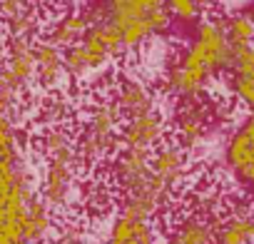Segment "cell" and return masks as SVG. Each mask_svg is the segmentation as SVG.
I'll return each instance as SVG.
<instances>
[{
    "instance_id": "cell-1",
    "label": "cell",
    "mask_w": 254,
    "mask_h": 244,
    "mask_svg": "<svg viewBox=\"0 0 254 244\" xmlns=\"http://www.w3.org/2000/svg\"><path fill=\"white\" fill-rule=\"evenodd\" d=\"M232 67V45L224 35L222 18L202 15L194 23L192 38L185 50L167 65L162 87L177 102L182 100H202V95L212 87V82L229 72Z\"/></svg>"
},
{
    "instance_id": "cell-2",
    "label": "cell",
    "mask_w": 254,
    "mask_h": 244,
    "mask_svg": "<svg viewBox=\"0 0 254 244\" xmlns=\"http://www.w3.org/2000/svg\"><path fill=\"white\" fill-rule=\"evenodd\" d=\"M120 125L122 115L110 102V97H100L87 107L85 120L75 135L77 160L82 167H97L110 162V157L120 150Z\"/></svg>"
},
{
    "instance_id": "cell-3",
    "label": "cell",
    "mask_w": 254,
    "mask_h": 244,
    "mask_svg": "<svg viewBox=\"0 0 254 244\" xmlns=\"http://www.w3.org/2000/svg\"><path fill=\"white\" fill-rule=\"evenodd\" d=\"M125 53L120 30L110 20H97L80 43L63 50L67 80H85L95 72L107 70Z\"/></svg>"
},
{
    "instance_id": "cell-4",
    "label": "cell",
    "mask_w": 254,
    "mask_h": 244,
    "mask_svg": "<svg viewBox=\"0 0 254 244\" xmlns=\"http://www.w3.org/2000/svg\"><path fill=\"white\" fill-rule=\"evenodd\" d=\"M80 162L77 160H45L38 177V197L53 212H67L80 194Z\"/></svg>"
},
{
    "instance_id": "cell-5",
    "label": "cell",
    "mask_w": 254,
    "mask_h": 244,
    "mask_svg": "<svg viewBox=\"0 0 254 244\" xmlns=\"http://www.w3.org/2000/svg\"><path fill=\"white\" fill-rule=\"evenodd\" d=\"M147 150H130V147H120L107 167V182L115 192L120 194H130L137 189H145L152 182V162H150Z\"/></svg>"
},
{
    "instance_id": "cell-6",
    "label": "cell",
    "mask_w": 254,
    "mask_h": 244,
    "mask_svg": "<svg viewBox=\"0 0 254 244\" xmlns=\"http://www.w3.org/2000/svg\"><path fill=\"white\" fill-rule=\"evenodd\" d=\"M35 40H30V38H8L5 35L3 53H0V60H3V77L18 92H25L38 82Z\"/></svg>"
},
{
    "instance_id": "cell-7",
    "label": "cell",
    "mask_w": 254,
    "mask_h": 244,
    "mask_svg": "<svg viewBox=\"0 0 254 244\" xmlns=\"http://www.w3.org/2000/svg\"><path fill=\"white\" fill-rule=\"evenodd\" d=\"M107 97L117 107L122 120L142 115V112H150V110H157L155 90L135 72H117L112 77V87H110Z\"/></svg>"
},
{
    "instance_id": "cell-8",
    "label": "cell",
    "mask_w": 254,
    "mask_h": 244,
    "mask_svg": "<svg viewBox=\"0 0 254 244\" xmlns=\"http://www.w3.org/2000/svg\"><path fill=\"white\" fill-rule=\"evenodd\" d=\"M209 120H212V110L202 100H182L175 107L172 120L167 125H170L172 140L180 142L185 150H192L199 142H204L209 132Z\"/></svg>"
},
{
    "instance_id": "cell-9",
    "label": "cell",
    "mask_w": 254,
    "mask_h": 244,
    "mask_svg": "<svg viewBox=\"0 0 254 244\" xmlns=\"http://www.w3.org/2000/svg\"><path fill=\"white\" fill-rule=\"evenodd\" d=\"M224 165L237 182L249 184L254 180V112H247V117L227 137Z\"/></svg>"
},
{
    "instance_id": "cell-10",
    "label": "cell",
    "mask_w": 254,
    "mask_h": 244,
    "mask_svg": "<svg viewBox=\"0 0 254 244\" xmlns=\"http://www.w3.org/2000/svg\"><path fill=\"white\" fill-rule=\"evenodd\" d=\"M167 132H170L167 117L160 110H150V112L122 120V125H120V147L152 152L160 142L167 140Z\"/></svg>"
},
{
    "instance_id": "cell-11",
    "label": "cell",
    "mask_w": 254,
    "mask_h": 244,
    "mask_svg": "<svg viewBox=\"0 0 254 244\" xmlns=\"http://www.w3.org/2000/svg\"><path fill=\"white\" fill-rule=\"evenodd\" d=\"M102 20V8L100 5H92V8H70V10H63L45 30V38L58 45V48H70L75 43L82 40V35L97 23Z\"/></svg>"
},
{
    "instance_id": "cell-12",
    "label": "cell",
    "mask_w": 254,
    "mask_h": 244,
    "mask_svg": "<svg viewBox=\"0 0 254 244\" xmlns=\"http://www.w3.org/2000/svg\"><path fill=\"white\" fill-rule=\"evenodd\" d=\"M23 167V137L13 115L0 112V194H5Z\"/></svg>"
},
{
    "instance_id": "cell-13",
    "label": "cell",
    "mask_w": 254,
    "mask_h": 244,
    "mask_svg": "<svg viewBox=\"0 0 254 244\" xmlns=\"http://www.w3.org/2000/svg\"><path fill=\"white\" fill-rule=\"evenodd\" d=\"M150 162H152V175L170 189L175 192L190 175V155L187 150L175 142V140H165L160 142L152 155H150Z\"/></svg>"
},
{
    "instance_id": "cell-14",
    "label": "cell",
    "mask_w": 254,
    "mask_h": 244,
    "mask_svg": "<svg viewBox=\"0 0 254 244\" xmlns=\"http://www.w3.org/2000/svg\"><path fill=\"white\" fill-rule=\"evenodd\" d=\"M214 242H217V222L199 212H187L170 222L165 244H214Z\"/></svg>"
},
{
    "instance_id": "cell-15",
    "label": "cell",
    "mask_w": 254,
    "mask_h": 244,
    "mask_svg": "<svg viewBox=\"0 0 254 244\" xmlns=\"http://www.w3.org/2000/svg\"><path fill=\"white\" fill-rule=\"evenodd\" d=\"M107 244H157L160 232L155 222L135 219L127 214H117L107 229Z\"/></svg>"
},
{
    "instance_id": "cell-16",
    "label": "cell",
    "mask_w": 254,
    "mask_h": 244,
    "mask_svg": "<svg viewBox=\"0 0 254 244\" xmlns=\"http://www.w3.org/2000/svg\"><path fill=\"white\" fill-rule=\"evenodd\" d=\"M35 65H38V85L45 90L60 87L65 75V62H63V48L53 45L48 38L35 40Z\"/></svg>"
},
{
    "instance_id": "cell-17",
    "label": "cell",
    "mask_w": 254,
    "mask_h": 244,
    "mask_svg": "<svg viewBox=\"0 0 254 244\" xmlns=\"http://www.w3.org/2000/svg\"><path fill=\"white\" fill-rule=\"evenodd\" d=\"M35 147H38V152L45 160H77L75 135H72V130L67 125L43 127L40 135H38V140H35Z\"/></svg>"
},
{
    "instance_id": "cell-18",
    "label": "cell",
    "mask_w": 254,
    "mask_h": 244,
    "mask_svg": "<svg viewBox=\"0 0 254 244\" xmlns=\"http://www.w3.org/2000/svg\"><path fill=\"white\" fill-rule=\"evenodd\" d=\"M214 244H254V209H232L217 222Z\"/></svg>"
},
{
    "instance_id": "cell-19",
    "label": "cell",
    "mask_w": 254,
    "mask_h": 244,
    "mask_svg": "<svg viewBox=\"0 0 254 244\" xmlns=\"http://www.w3.org/2000/svg\"><path fill=\"white\" fill-rule=\"evenodd\" d=\"M222 25H224V35H227L232 50L254 45V15L252 13H247V10L229 13L227 18H222Z\"/></svg>"
},
{
    "instance_id": "cell-20",
    "label": "cell",
    "mask_w": 254,
    "mask_h": 244,
    "mask_svg": "<svg viewBox=\"0 0 254 244\" xmlns=\"http://www.w3.org/2000/svg\"><path fill=\"white\" fill-rule=\"evenodd\" d=\"M70 102L58 95V92H50V95H43L35 105V120L40 127H53V125H67L70 120Z\"/></svg>"
},
{
    "instance_id": "cell-21",
    "label": "cell",
    "mask_w": 254,
    "mask_h": 244,
    "mask_svg": "<svg viewBox=\"0 0 254 244\" xmlns=\"http://www.w3.org/2000/svg\"><path fill=\"white\" fill-rule=\"evenodd\" d=\"M3 25V33L8 38H30L35 40V35L40 33V10L35 8V3L30 8H25L23 13H18L15 18L5 20V23H0Z\"/></svg>"
},
{
    "instance_id": "cell-22",
    "label": "cell",
    "mask_w": 254,
    "mask_h": 244,
    "mask_svg": "<svg viewBox=\"0 0 254 244\" xmlns=\"http://www.w3.org/2000/svg\"><path fill=\"white\" fill-rule=\"evenodd\" d=\"M229 92L247 112H254V72H229Z\"/></svg>"
},
{
    "instance_id": "cell-23",
    "label": "cell",
    "mask_w": 254,
    "mask_h": 244,
    "mask_svg": "<svg viewBox=\"0 0 254 244\" xmlns=\"http://www.w3.org/2000/svg\"><path fill=\"white\" fill-rule=\"evenodd\" d=\"M165 8L172 15V20L185 23V25H194L204 13L199 0H165Z\"/></svg>"
},
{
    "instance_id": "cell-24",
    "label": "cell",
    "mask_w": 254,
    "mask_h": 244,
    "mask_svg": "<svg viewBox=\"0 0 254 244\" xmlns=\"http://www.w3.org/2000/svg\"><path fill=\"white\" fill-rule=\"evenodd\" d=\"M229 72H239V75L254 72V45L252 48H242V50H232V67H229Z\"/></svg>"
},
{
    "instance_id": "cell-25",
    "label": "cell",
    "mask_w": 254,
    "mask_h": 244,
    "mask_svg": "<svg viewBox=\"0 0 254 244\" xmlns=\"http://www.w3.org/2000/svg\"><path fill=\"white\" fill-rule=\"evenodd\" d=\"M33 5V0H0V23H5Z\"/></svg>"
},
{
    "instance_id": "cell-26",
    "label": "cell",
    "mask_w": 254,
    "mask_h": 244,
    "mask_svg": "<svg viewBox=\"0 0 254 244\" xmlns=\"http://www.w3.org/2000/svg\"><path fill=\"white\" fill-rule=\"evenodd\" d=\"M127 3H130V0H102V3H100V8H102V20H105V15H110V13L125 8Z\"/></svg>"
},
{
    "instance_id": "cell-27",
    "label": "cell",
    "mask_w": 254,
    "mask_h": 244,
    "mask_svg": "<svg viewBox=\"0 0 254 244\" xmlns=\"http://www.w3.org/2000/svg\"><path fill=\"white\" fill-rule=\"evenodd\" d=\"M217 3H222V0H199V5L207 10V8H212V5H217Z\"/></svg>"
},
{
    "instance_id": "cell-28",
    "label": "cell",
    "mask_w": 254,
    "mask_h": 244,
    "mask_svg": "<svg viewBox=\"0 0 254 244\" xmlns=\"http://www.w3.org/2000/svg\"><path fill=\"white\" fill-rule=\"evenodd\" d=\"M3 43H5V33H3V25H0V53H3Z\"/></svg>"
},
{
    "instance_id": "cell-29",
    "label": "cell",
    "mask_w": 254,
    "mask_h": 244,
    "mask_svg": "<svg viewBox=\"0 0 254 244\" xmlns=\"http://www.w3.org/2000/svg\"><path fill=\"white\" fill-rule=\"evenodd\" d=\"M0 82H3V60H0Z\"/></svg>"
},
{
    "instance_id": "cell-30",
    "label": "cell",
    "mask_w": 254,
    "mask_h": 244,
    "mask_svg": "<svg viewBox=\"0 0 254 244\" xmlns=\"http://www.w3.org/2000/svg\"><path fill=\"white\" fill-rule=\"evenodd\" d=\"M157 244H165V242H157Z\"/></svg>"
},
{
    "instance_id": "cell-31",
    "label": "cell",
    "mask_w": 254,
    "mask_h": 244,
    "mask_svg": "<svg viewBox=\"0 0 254 244\" xmlns=\"http://www.w3.org/2000/svg\"><path fill=\"white\" fill-rule=\"evenodd\" d=\"M105 244H107V242H105Z\"/></svg>"
}]
</instances>
